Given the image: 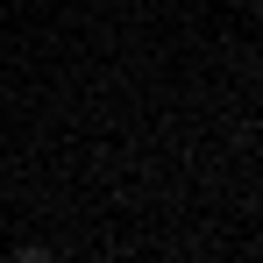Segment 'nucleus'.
I'll return each instance as SVG.
<instances>
[{"instance_id": "nucleus-1", "label": "nucleus", "mask_w": 263, "mask_h": 263, "mask_svg": "<svg viewBox=\"0 0 263 263\" xmlns=\"http://www.w3.org/2000/svg\"><path fill=\"white\" fill-rule=\"evenodd\" d=\"M14 263H57V249H50V242H22V249H14Z\"/></svg>"}]
</instances>
